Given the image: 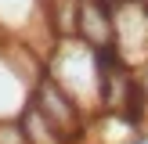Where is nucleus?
<instances>
[{
    "label": "nucleus",
    "mask_w": 148,
    "mask_h": 144,
    "mask_svg": "<svg viewBox=\"0 0 148 144\" xmlns=\"http://www.w3.org/2000/svg\"><path fill=\"white\" fill-rule=\"evenodd\" d=\"M105 4H112V7H119V4H127V0H105Z\"/></svg>",
    "instance_id": "7ed1b4c3"
},
{
    "label": "nucleus",
    "mask_w": 148,
    "mask_h": 144,
    "mask_svg": "<svg viewBox=\"0 0 148 144\" xmlns=\"http://www.w3.org/2000/svg\"><path fill=\"white\" fill-rule=\"evenodd\" d=\"M134 144H148V137H137V141H134Z\"/></svg>",
    "instance_id": "20e7f679"
},
{
    "label": "nucleus",
    "mask_w": 148,
    "mask_h": 144,
    "mask_svg": "<svg viewBox=\"0 0 148 144\" xmlns=\"http://www.w3.org/2000/svg\"><path fill=\"white\" fill-rule=\"evenodd\" d=\"M76 36L94 50L112 47V40H116V7L105 4V0H79Z\"/></svg>",
    "instance_id": "f03ea898"
},
{
    "label": "nucleus",
    "mask_w": 148,
    "mask_h": 144,
    "mask_svg": "<svg viewBox=\"0 0 148 144\" xmlns=\"http://www.w3.org/2000/svg\"><path fill=\"white\" fill-rule=\"evenodd\" d=\"M145 4H148V0H145Z\"/></svg>",
    "instance_id": "39448f33"
},
{
    "label": "nucleus",
    "mask_w": 148,
    "mask_h": 144,
    "mask_svg": "<svg viewBox=\"0 0 148 144\" xmlns=\"http://www.w3.org/2000/svg\"><path fill=\"white\" fill-rule=\"evenodd\" d=\"M29 105H33L69 144L83 137V130H87V108L79 105V101L58 83V79H51L47 72L36 76L33 90H29Z\"/></svg>",
    "instance_id": "f257e3e1"
}]
</instances>
